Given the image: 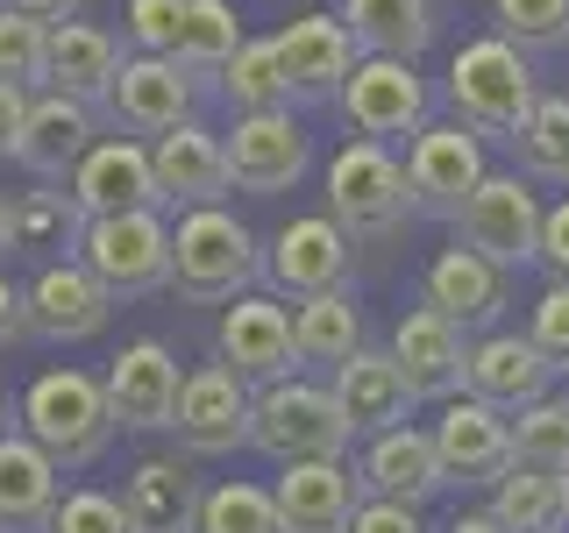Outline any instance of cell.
<instances>
[{
  "instance_id": "obj_1",
  "label": "cell",
  "mask_w": 569,
  "mask_h": 533,
  "mask_svg": "<svg viewBox=\"0 0 569 533\" xmlns=\"http://www.w3.org/2000/svg\"><path fill=\"white\" fill-rule=\"evenodd\" d=\"M541 107V86H533V64L520 43L506 36H470V43L449 58V114L462 129H477L485 142H520V129Z\"/></svg>"
},
{
  "instance_id": "obj_2",
  "label": "cell",
  "mask_w": 569,
  "mask_h": 533,
  "mask_svg": "<svg viewBox=\"0 0 569 533\" xmlns=\"http://www.w3.org/2000/svg\"><path fill=\"white\" fill-rule=\"evenodd\" d=\"M22 434L43 449L58 470H93L107 455V441L121 434L114 420V399H107V378L93 370H43L29 391H22Z\"/></svg>"
},
{
  "instance_id": "obj_3",
  "label": "cell",
  "mask_w": 569,
  "mask_h": 533,
  "mask_svg": "<svg viewBox=\"0 0 569 533\" xmlns=\"http://www.w3.org/2000/svg\"><path fill=\"white\" fill-rule=\"evenodd\" d=\"M263 278V249L228 207H192L171 221V292L186 306H236Z\"/></svg>"
},
{
  "instance_id": "obj_4",
  "label": "cell",
  "mask_w": 569,
  "mask_h": 533,
  "mask_svg": "<svg viewBox=\"0 0 569 533\" xmlns=\"http://www.w3.org/2000/svg\"><path fill=\"white\" fill-rule=\"evenodd\" d=\"M328 213L349 228L356 242H385L413 221V178H406V157L391 142H363L349 135L342 150L328 157Z\"/></svg>"
},
{
  "instance_id": "obj_5",
  "label": "cell",
  "mask_w": 569,
  "mask_h": 533,
  "mask_svg": "<svg viewBox=\"0 0 569 533\" xmlns=\"http://www.w3.org/2000/svg\"><path fill=\"white\" fill-rule=\"evenodd\" d=\"M356 441V426L335 399V384H313V378H278V384H257V434L249 449H263L284 470V462H342Z\"/></svg>"
},
{
  "instance_id": "obj_6",
  "label": "cell",
  "mask_w": 569,
  "mask_h": 533,
  "mask_svg": "<svg viewBox=\"0 0 569 533\" xmlns=\"http://www.w3.org/2000/svg\"><path fill=\"white\" fill-rule=\"evenodd\" d=\"M79 263H86V271H93L114 299L171 292V221H164V207L86 221V235H79Z\"/></svg>"
},
{
  "instance_id": "obj_7",
  "label": "cell",
  "mask_w": 569,
  "mask_h": 533,
  "mask_svg": "<svg viewBox=\"0 0 569 533\" xmlns=\"http://www.w3.org/2000/svg\"><path fill=\"white\" fill-rule=\"evenodd\" d=\"M541 192H533V178L520 171H491L485 185H477V200L462 207L456 221V242L477 249V257H491L498 271H527V263H541Z\"/></svg>"
},
{
  "instance_id": "obj_8",
  "label": "cell",
  "mask_w": 569,
  "mask_h": 533,
  "mask_svg": "<svg viewBox=\"0 0 569 533\" xmlns=\"http://www.w3.org/2000/svg\"><path fill=\"white\" fill-rule=\"evenodd\" d=\"M406 178H413V207L456 228L462 207L477 200V185L491 178L485 135L462 129V121H427V129L406 142Z\"/></svg>"
},
{
  "instance_id": "obj_9",
  "label": "cell",
  "mask_w": 569,
  "mask_h": 533,
  "mask_svg": "<svg viewBox=\"0 0 569 533\" xmlns=\"http://www.w3.org/2000/svg\"><path fill=\"white\" fill-rule=\"evenodd\" d=\"M349 271H356V235L335 213H292L263 249V278L292 306L313 292H349Z\"/></svg>"
},
{
  "instance_id": "obj_10",
  "label": "cell",
  "mask_w": 569,
  "mask_h": 533,
  "mask_svg": "<svg viewBox=\"0 0 569 533\" xmlns=\"http://www.w3.org/2000/svg\"><path fill=\"white\" fill-rule=\"evenodd\" d=\"M335 114H342L349 135H363V142H413L427 121H435L427 114V79L406 58H363L349 71Z\"/></svg>"
},
{
  "instance_id": "obj_11",
  "label": "cell",
  "mask_w": 569,
  "mask_h": 533,
  "mask_svg": "<svg viewBox=\"0 0 569 533\" xmlns=\"http://www.w3.org/2000/svg\"><path fill=\"white\" fill-rule=\"evenodd\" d=\"M178 449L186 455H236L257 434V384L213 355V363L186 370V399H178Z\"/></svg>"
},
{
  "instance_id": "obj_12",
  "label": "cell",
  "mask_w": 569,
  "mask_h": 533,
  "mask_svg": "<svg viewBox=\"0 0 569 533\" xmlns=\"http://www.w3.org/2000/svg\"><path fill=\"white\" fill-rule=\"evenodd\" d=\"M192 100H200V79H192L178 58H121L114 71V86L100 93V114L114 121L121 135H171V129H186L192 121Z\"/></svg>"
},
{
  "instance_id": "obj_13",
  "label": "cell",
  "mask_w": 569,
  "mask_h": 533,
  "mask_svg": "<svg viewBox=\"0 0 569 533\" xmlns=\"http://www.w3.org/2000/svg\"><path fill=\"white\" fill-rule=\"evenodd\" d=\"M556 378H562V363L533 342V334H520V328L470 334V384L462 391L498 405V413H527V405L556 399Z\"/></svg>"
},
{
  "instance_id": "obj_14",
  "label": "cell",
  "mask_w": 569,
  "mask_h": 533,
  "mask_svg": "<svg viewBox=\"0 0 569 533\" xmlns=\"http://www.w3.org/2000/svg\"><path fill=\"white\" fill-rule=\"evenodd\" d=\"M435 449H441V476H449L456 491H491L498 476L512 470V413H498L485 399H449L435 413Z\"/></svg>"
},
{
  "instance_id": "obj_15",
  "label": "cell",
  "mask_w": 569,
  "mask_h": 533,
  "mask_svg": "<svg viewBox=\"0 0 569 533\" xmlns=\"http://www.w3.org/2000/svg\"><path fill=\"white\" fill-rule=\"evenodd\" d=\"M385 349H391V363H399V378H406L413 399L449 405V399H462V384H470V334H462L456 320H441L435 306H406Z\"/></svg>"
},
{
  "instance_id": "obj_16",
  "label": "cell",
  "mask_w": 569,
  "mask_h": 533,
  "mask_svg": "<svg viewBox=\"0 0 569 533\" xmlns=\"http://www.w3.org/2000/svg\"><path fill=\"white\" fill-rule=\"evenodd\" d=\"M107 399H114V420L129 434H164L178 426V399H186V370H178L171 342L157 334H136L129 349L107 363Z\"/></svg>"
},
{
  "instance_id": "obj_17",
  "label": "cell",
  "mask_w": 569,
  "mask_h": 533,
  "mask_svg": "<svg viewBox=\"0 0 569 533\" xmlns=\"http://www.w3.org/2000/svg\"><path fill=\"white\" fill-rule=\"evenodd\" d=\"M213 355H221L236 378H249V384L299 378V334H292V313H284L278 299H263V292H242L236 306H221Z\"/></svg>"
},
{
  "instance_id": "obj_18",
  "label": "cell",
  "mask_w": 569,
  "mask_h": 533,
  "mask_svg": "<svg viewBox=\"0 0 569 533\" xmlns=\"http://www.w3.org/2000/svg\"><path fill=\"white\" fill-rule=\"evenodd\" d=\"M271 43H278L284 79H292V107H335L342 86H349V71L363 64V50H356L342 14H299V22H284Z\"/></svg>"
},
{
  "instance_id": "obj_19",
  "label": "cell",
  "mask_w": 569,
  "mask_h": 533,
  "mask_svg": "<svg viewBox=\"0 0 569 533\" xmlns=\"http://www.w3.org/2000/svg\"><path fill=\"white\" fill-rule=\"evenodd\" d=\"M228 164H236V192H257V200H278L292 192L313 164V142L292 121V107H271V114H236L228 129Z\"/></svg>"
},
{
  "instance_id": "obj_20",
  "label": "cell",
  "mask_w": 569,
  "mask_h": 533,
  "mask_svg": "<svg viewBox=\"0 0 569 533\" xmlns=\"http://www.w3.org/2000/svg\"><path fill=\"white\" fill-rule=\"evenodd\" d=\"M64 185H71V200H79L86 221L164 207V192H157V157H150V142H136V135H100L93 157H86Z\"/></svg>"
},
{
  "instance_id": "obj_21",
  "label": "cell",
  "mask_w": 569,
  "mask_h": 533,
  "mask_svg": "<svg viewBox=\"0 0 569 533\" xmlns=\"http://www.w3.org/2000/svg\"><path fill=\"white\" fill-rule=\"evenodd\" d=\"M420 306H435L441 320H456L462 334H491L498 313L512 306V271H498L491 257L449 242L435 263H427V278H420Z\"/></svg>"
},
{
  "instance_id": "obj_22",
  "label": "cell",
  "mask_w": 569,
  "mask_h": 533,
  "mask_svg": "<svg viewBox=\"0 0 569 533\" xmlns=\"http://www.w3.org/2000/svg\"><path fill=\"white\" fill-rule=\"evenodd\" d=\"M29 334L36 342H93V334L107 328V313H114V292L86 271L79 257H58V263H43L29 284Z\"/></svg>"
},
{
  "instance_id": "obj_23",
  "label": "cell",
  "mask_w": 569,
  "mask_h": 533,
  "mask_svg": "<svg viewBox=\"0 0 569 533\" xmlns=\"http://www.w3.org/2000/svg\"><path fill=\"white\" fill-rule=\"evenodd\" d=\"M107 135V114L93 100H71V93H36V107H29V135H22V164L29 178H43V185H64L71 171L93 157V142Z\"/></svg>"
},
{
  "instance_id": "obj_24",
  "label": "cell",
  "mask_w": 569,
  "mask_h": 533,
  "mask_svg": "<svg viewBox=\"0 0 569 533\" xmlns=\"http://www.w3.org/2000/svg\"><path fill=\"white\" fill-rule=\"evenodd\" d=\"M157 157V192H164L171 213H192V207H221L228 192H236V164H228V135L200 129V121H186V129L157 135L150 142Z\"/></svg>"
},
{
  "instance_id": "obj_25",
  "label": "cell",
  "mask_w": 569,
  "mask_h": 533,
  "mask_svg": "<svg viewBox=\"0 0 569 533\" xmlns=\"http://www.w3.org/2000/svg\"><path fill=\"white\" fill-rule=\"evenodd\" d=\"M356 476H363L370 497H391V505H427L435 491H449V476H441V449L427 426H385V434L363 441V455H356Z\"/></svg>"
},
{
  "instance_id": "obj_26",
  "label": "cell",
  "mask_w": 569,
  "mask_h": 533,
  "mask_svg": "<svg viewBox=\"0 0 569 533\" xmlns=\"http://www.w3.org/2000/svg\"><path fill=\"white\" fill-rule=\"evenodd\" d=\"M278 512H284V533H349L356 505H363V476L356 462H284L278 470Z\"/></svg>"
},
{
  "instance_id": "obj_27",
  "label": "cell",
  "mask_w": 569,
  "mask_h": 533,
  "mask_svg": "<svg viewBox=\"0 0 569 533\" xmlns=\"http://www.w3.org/2000/svg\"><path fill=\"white\" fill-rule=\"evenodd\" d=\"M121 505H129L136 533H200L207 484L192 476L186 455H142L121 484Z\"/></svg>"
},
{
  "instance_id": "obj_28",
  "label": "cell",
  "mask_w": 569,
  "mask_h": 533,
  "mask_svg": "<svg viewBox=\"0 0 569 533\" xmlns=\"http://www.w3.org/2000/svg\"><path fill=\"white\" fill-rule=\"evenodd\" d=\"M64 497V470L14 426L0 441V533H43Z\"/></svg>"
},
{
  "instance_id": "obj_29",
  "label": "cell",
  "mask_w": 569,
  "mask_h": 533,
  "mask_svg": "<svg viewBox=\"0 0 569 533\" xmlns=\"http://www.w3.org/2000/svg\"><path fill=\"white\" fill-rule=\"evenodd\" d=\"M328 384H335V399H342V413H349L356 434H385V426H406V413H413V391H406L391 349H370L363 342Z\"/></svg>"
},
{
  "instance_id": "obj_30",
  "label": "cell",
  "mask_w": 569,
  "mask_h": 533,
  "mask_svg": "<svg viewBox=\"0 0 569 533\" xmlns=\"http://www.w3.org/2000/svg\"><path fill=\"white\" fill-rule=\"evenodd\" d=\"M121 71V43L107 36L100 22H50V93H71V100H93L114 86Z\"/></svg>"
},
{
  "instance_id": "obj_31",
  "label": "cell",
  "mask_w": 569,
  "mask_h": 533,
  "mask_svg": "<svg viewBox=\"0 0 569 533\" xmlns=\"http://www.w3.org/2000/svg\"><path fill=\"white\" fill-rule=\"evenodd\" d=\"M342 22L363 58H406L413 64L435 43V0H342Z\"/></svg>"
},
{
  "instance_id": "obj_32",
  "label": "cell",
  "mask_w": 569,
  "mask_h": 533,
  "mask_svg": "<svg viewBox=\"0 0 569 533\" xmlns=\"http://www.w3.org/2000/svg\"><path fill=\"white\" fill-rule=\"evenodd\" d=\"M79 235H86V213L71 200V185H36V192L8 200V249H29V257L58 263V249L79 257Z\"/></svg>"
},
{
  "instance_id": "obj_33",
  "label": "cell",
  "mask_w": 569,
  "mask_h": 533,
  "mask_svg": "<svg viewBox=\"0 0 569 533\" xmlns=\"http://www.w3.org/2000/svg\"><path fill=\"white\" fill-rule=\"evenodd\" d=\"M491 520L506 533H569V476L520 470V462H512L491 484Z\"/></svg>"
},
{
  "instance_id": "obj_34",
  "label": "cell",
  "mask_w": 569,
  "mask_h": 533,
  "mask_svg": "<svg viewBox=\"0 0 569 533\" xmlns=\"http://www.w3.org/2000/svg\"><path fill=\"white\" fill-rule=\"evenodd\" d=\"M292 334H299V363L342 370L356 349H363V313H356L349 292H313L292 306Z\"/></svg>"
},
{
  "instance_id": "obj_35",
  "label": "cell",
  "mask_w": 569,
  "mask_h": 533,
  "mask_svg": "<svg viewBox=\"0 0 569 533\" xmlns=\"http://www.w3.org/2000/svg\"><path fill=\"white\" fill-rule=\"evenodd\" d=\"M221 100L236 107V114H271V107H292V79H284L271 36H249V43L236 50V64L221 71Z\"/></svg>"
},
{
  "instance_id": "obj_36",
  "label": "cell",
  "mask_w": 569,
  "mask_h": 533,
  "mask_svg": "<svg viewBox=\"0 0 569 533\" xmlns=\"http://www.w3.org/2000/svg\"><path fill=\"white\" fill-rule=\"evenodd\" d=\"M512 157H520V178L569 192V93H541L533 121L512 142Z\"/></svg>"
},
{
  "instance_id": "obj_37",
  "label": "cell",
  "mask_w": 569,
  "mask_h": 533,
  "mask_svg": "<svg viewBox=\"0 0 569 533\" xmlns=\"http://www.w3.org/2000/svg\"><path fill=\"white\" fill-rule=\"evenodd\" d=\"M242 43H249V36H242V14L228 8V0H192L186 43H178V64H186L192 79H221V71L236 64Z\"/></svg>"
},
{
  "instance_id": "obj_38",
  "label": "cell",
  "mask_w": 569,
  "mask_h": 533,
  "mask_svg": "<svg viewBox=\"0 0 569 533\" xmlns=\"http://www.w3.org/2000/svg\"><path fill=\"white\" fill-rule=\"evenodd\" d=\"M200 533H284L278 491H271V484H249V476H228V484H207V505H200Z\"/></svg>"
},
{
  "instance_id": "obj_39",
  "label": "cell",
  "mask_w": 569,
  "mask_h": 533,
  "mask_svg": "<svg viewBox=\"0 0 569 533\" xmlns=\"http://www.w3.org/2000/svg\"><path fill=\"white\" fill-rule=\"evenodd\" d=\"M512 462L569 476V399H541L527 413H512Z\"/></svg>"
},
{
  "instance_id": "obj_40",
  "label": "cell",
  "mask_w": 569,
  "mask_h": 533,
  "mask_svg": "<svg viewBox=\"0 0 569 533\" xmlns=\"http://www.w3.org/2000/svg\"><path fill=\"white\" fill-rule=\"evenodd\" d=\"M491 22H498L506 43H520L527 58L569 50V0H491Z\"/></svg>"
},
{
  "instance_id": "obj_41",
  "label": "cell",
  "mask_w": 569,
  "mask_h": 533,
  "mask_svg": "<svg viewBox=\"0 0 569 533\" xmlns=\"http://www.w3.org/2000/svg\"><path fill=\"white\" fill-rule=\"evenodd\" d=\"M0 79L43 93V79H50V22H36L22 8H0Z\"/></svg>"
},
{
  "instance_id": "obj_42",
  "label": "cell",
  "mask_w": 569,
  "mask_h": 533,
  "mask_svg": "<svg viewBox=\"0 0 569 533\" xmlns=\"http://www.w3.org/2000/svg\"><path fill=\"white\" fill-rule=\"evenodd\" d=\"M186 14H192V0H129V8H121V29H129V43L142 58H178Z\"/></svg>"
},
{
  "instance_id": "obj_43",
  "label": "cell",
  "mask_w": 569,
  "mask_h": 533,
  "mask_svg": "<svg viewBox=\"0 0 569 533\" xmlns=\"http://www.w3.org/2000/svg\"><path fill=\"white\" fill-rule=\"evenodd\" d=\"M43 533H136V520H129V505L107 497V491H64Z\"/></svg>"
},
{
  "instance_id": "obj_44",
  "label": "cell",
  "mask_w": 569,
  "mask_h": 533,
  "mask_svg": "<svg viewBox=\"0 0 569 533\" xmlns=\"http://www.w3.org/2000/svg\"><path fill=\"white\" fill-rule=\"evenodd\" d=\"M527 334H533L548 355H556L562 378H569V284H562V278H548V292L527 306Z\"/></svg>"
},
{
  "instance_id": "obj_45",
  "label": "cell",
  "mask_w": 569,
  "mask_h": 533,
  "mask_svg": "<svg viewBox=\"0 0 569 533\" xmlns=\"http://www.w3.org/2000/svg\"><path fill=\"white\" fill-rule=\"evenodd\" d=\"M29 107H36V93H29V86L0 79V164H14V157H22V135H29Z\"/></svg>"
},
{
  "instance_id": "obj_46",
  "label": "cell",
  "mask_w": 569,
  "mask_h": 533,
  "mask_svg": "<svg viewBox=\"0 0 569 533\" xmlns=\"http://www.w3.org/2000/svg\"><path fill=\"white\" fill-rule=\"evenodd\" d=\"M349 533H427L420 526V505H391V497H363L356 505Z\"/></svg>"
},
{
  "instance_id": "obj_47",
  "label": "cell",
  "mask_w": 569,
  "mask_h": 533,
  "mask_svg": "<svg viewBox=\"0 0 569 533\" xmlns=\"http://www.w3.org/2000/svg\"><path fill=\"white\" fill-rule=\"evenodd\" d=\"M541 271L569 284V200H556L541 221Z\"/></svg>"
},
{
  "instance_id": "obj_48",
  "label": "cell",
  "mask_w": 569,
  "mask_h": 533,
  "mask_svg": "<svg viewBox=\"0 0 569 533\" xmlns=\"http://www.w3.org/2000/svg\"><path fill=\"white\" fill-rule=\"evenodd\" d=\"M22 334H29V292L0 271V349H14Z\"/></svg>"
},
{
  "instance_id": "obj_49",
  "label": "cell",
  "mask_w": 569,
  "mask_h": 533,
  "mask_svg": "<svg viewBox=\"0 0 569 533\" xmlns=\"http://www.w3.org/2000/svg\"><path fill=\"white\" fill-rule=\"evenodd\" d=\"M0 8H22V14H36V22H71L79 0H0Z\"/></svg>"
},
{
  "instance_id": "obj_50",
  "label": "cell",
  "mask_w": 569,
  "mask_h": 533,
  "mask_svg": "<svg viewBox=\"0 0 569 533\" xmlns=\"http://www.w3.org/2000/svg\"><path fill=\"white\" fill-rule=\"evenodd\" d=\"M441 533H506V526L491 520V505H477V512H456V520L441 526Z\"/></svg>"
},
{
  "instance_id": "obj_51",
  "label": "cell",
  "mask_w": 569,
  "mask_h": 533,
  "mask_svg": "<svg viewBox=\"0 0 569 533\" xmlns=\"http://www.w3.org/2000/svg\"><path fill=\"white\" fill-rule=\"evenodd\" d=\"M14 426H22V405H8V399H0V441H8Z\"/></svg>"
},
{
  "instance_id": "obj_52",
  "label": "cell",
  "mask_w": 569,
  "mask_h": 533,
  "mask_svg": "<svg viewBox=\"0 0 569 533\" xmlns=\"http://www.w3.org/2000/svg\"><path fill=\"white\" fill-rule=\"evenodd\" d=\"M0 249H8V192H0Z\"/></svg>"
},
{
  "instance_id": "obj_53",
  "label": "cell",
  "mask_w": 569,
  "mask_h": 533,
  "mask_svg": "<svg viewBox=\"0 0 569 533\" xmlns=\"http://www.w3.org/2000/svg\"><path fill=\"white\" fill-rule=\"evenodd\" d=\"M562 399H569V391H562Z\"/></svg>"
}]
</instances>
